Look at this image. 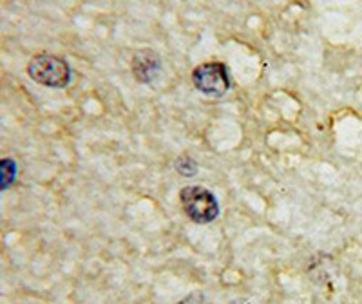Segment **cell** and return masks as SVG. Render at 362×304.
Instances as JSON below:
<instances>
[{
    "label": "cell",
    "instance_id": "3",
    "mask_svg": "<svg viewBox=\"0 0 362 304\" xmlns=\"http://www.w3.org/2000/svg\"><path fill=\"white\" fill-rule=\"evenodd\" d=\"M192 83L196 89L202 90L206 96H225L226 90L230 89V76L225 64L209 62L202 64L194 69Z\"/></svg>",
    "mask_w": 362,
    "mask_h": 304
},
{
    "label": "cell",
    "instance_id": "5",
    "mask_svg": "<svg viewBox=\"0 0 362 304\" xmlns=\"http://www.w3.org/2000/svg\"><path fill=\"white\" fill-rule=\"evenodd\" d=\"M17 177V163L11 158H2L0 160V192L8 190L15 183Z\"/></svg>",
    "mask_w": 362,
    "mask_h": 304
},
{
    "label": "cell",
    "instance_id": "4",
    "mask_svg": "<svg viewBox=\"0 0 362 304\" xmlns=\"http://www.w3.org/2000/svg\"><path fill=\"white\" fill-rule=\"evenodd\" d=\"M161 71V58L153 49H140L132 58V74L141 83L153 82Z\"/></svg>",
    "mask_w": 362,
    "mask_h": 304
},
{
    "label": "cell",
    "instance_id": "2",
    "mask_svg": "<svg viewBox=\"0 0 362 304\" xmlns=\"http://www.w3.org/2000/svg\"><path fill=\"white\" fill-rule=\"evenodd\" d=\"M180 203L187 218L198 225H206L219 216V205L214 194L205 187H185L180 192Z\"/></svg>",
    "mask_w": 362,
    "mask_h": 304
},
{
    "label": "cell",
    "instance_id": "7",
    "mask_svg": "<svg viewBox=\"0 0 362 304\" xmlns=\"http://www.w3.org/2000/svg\"><path fill=\"white\" fill-rule=\"evenodd\" d=\"M177 304H205V297H203L202 292L190 293V296H187L185 299L181 300V303H177Z\"/></svg>",
    "mask_w": 362,
    "mask_h": 304
},
{
    "label": "cell",
    "instance_id": "8",
    "mask_svg": "<svg viewBox=\"0 0 362 304\" xmlns=\"http://www.w3.org/2000/svg\"><path fill=\"white\" fill-rule=\"evenodd\" d=\"M232 304H245V303H243V300H234V303H232Z\"/></svg>",
    "mask_w": 362,
    "mask_h": 304
},
{
    "label": "cell",
    "instance_id": "1",
    "mask_svg": "<svg viewBox=\"0 0 362 304\" xmlns=\"http://www.w3.org/2000/svg\"><path fill=\"white\" fill-rule=\"evenodd\" d=\"M28 74L40 86L60 89L69 83L71 67L62 57L40 53L29 60Z\"/></svg>",
    "mask_w": 362,
    "mask_h": 304
},
{
    "label": "cell",
    "instance_id": "6",
    "mask_svg": "<svg viewBox=\"0 0 362 304\" xmlns=\"http://www.w3.org/2000/svg\"><path fill=\"white\" fill-rule=\"evenodd\" d=\"M176 170L187 177L196 176V173H198V163H196V160H192L190 156L183 154V156H180L176 160Z\"/></svg>",
    "mask_w": 362,
    "mask_h": 304
}]
</instances>
